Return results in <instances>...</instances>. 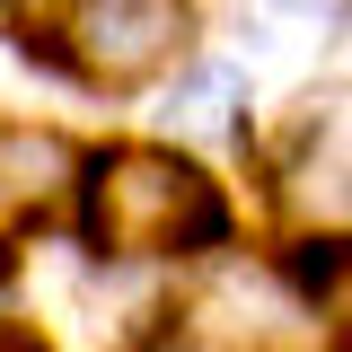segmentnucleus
Returning a JSON list of instances; mask_svg holds the SVG:
<instances>
[{
    "mask_svg": "<svg viewBox=\"0 0 352 352\" xmlns=\"http://www.w3.org/2000/svg\"><path fill=\"white\" fill-rule=\"evenodd\" d=\"M291 273H300V291L317 300V317L352 326V247H344V238H308Z\"/></svg>",
    "mask_w": 352,
    "mask_h": 352,
    "instance_id": "obj_5",
    "label": "nucleus"
},
{
    "mask_svg": "<svg viewBox=\"0 0 352 352\" xmlns=\"http://www.w3.org/2000/svg\"><path fill=\"white\" fill-rule=\"evenodd\" d=\"M71 141L62 132H36V124H0V229H18V220L53 212L62 194H71Z\"/></svg>",
    "mask_w": 352,
    "mask_h": 352,
    "instance_id": "obj_3",
    "label": "nucleus"
},
{
    "mask_svg": "<svg viewBox=\"0 0 352 352\" xmlns=\"http://www.w3.org/2000/svg\"><path fill=\"white\" fill-rule=\"evenodd\" d=\"M88 238L106 256H185L229 238V203L176 150H106L88 168Z\"/></svg>",
    "mask_w": 352,
    "mask_h": 352,
    "instance_id": "obj_1",
    "label": "nucleus"
},
{
    "mask_svg": "<svg viewBox=\"0 0 352 352\" xmlns=\"http://www.w3.org/2000/svg\"><path fill=\"white\" fill-rule=\"evenodd\" d=\"M185 36V9L176 0H97L80 18V44H88V71H106V80H141V71H159Z\"/></svg>",
    "mask_w": 352,
    "mask_h": 352,
    "instance_id": "obj_2",
    "label": "nucleus"
},
{
    "mask_svg": "<svg viewBox=\"0 0 352 352\" xmlns=\"http://www.w3.org/2000/svg\"><path fill=\"white\" fill-rule=\"evenodd\" d=\"M238 106H247V80L229 62H194L168 97V124L194 132V141H220V132H238Z\"/></svg>",
    "mask_w": 352,
    "mask_h": 352,
    "instance_id": "obj_4",
    "label": "nucleus"
}]
</instances>
